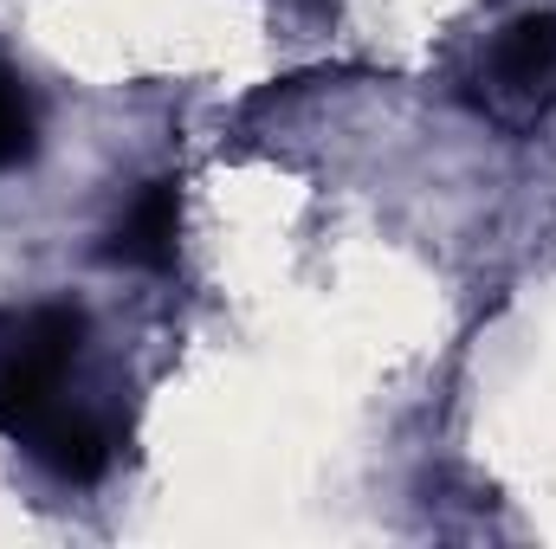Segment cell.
I'll list each match as a JSON object with an SVG mask.
<instances>
[{"instance_id":"obj_1","label":"cell","mask_w":556,"mask_h":549,"mask_svg":"<svg viewBox=\"0 0 556 549\" xmlns=\"http://www.w3.org/2000/svg\"><path fill=\"white\" fill-rule=\"evenodd\" d=\"M85 349V310L33 304L0 330V433H26L46 408H59L65 375Z\"/></svg>"},{"instance_id":"obj_2","label":"cell","mask_w":556,"mask_h":549,"mask_svg":"<svg viewBox=\"0 0 556 549\" xmlns=\"http://www.w3.org/2000/svg\"><path fill=\"white\" fill-rule=\"evenodd\" d=\"M556 78V13H525L498 33L492 59H485V85L498 104L531 111Z\"/></svg>"},{"instance_id":"obj_3","label":"cell","mask_w":556,"mask_h":549,"mask_svg":"<svg viewBox=\"0 0 556 549\" xmlns=\"http://www.w3.org/2000/svg\"><path fill=\"white\" fill-rule=\"evenodd\" d=\"M13 446H26V459L46 465L59 485H91V478H104V465H111L104 426H98L91 413H72L65 401L46 408L26 433H13Z\"/></svg>"},{"instance_id":"obj_4","label":"cell","mask_w":556,"mask_h":549,"mask_svg":"<svg viewBox=\"0 0 556 549\" xmlns=\"http://www.w3.org/2000/svg\"><path fill=\"white\" fill-rule=\"evenodd\" d=\"M104 253L117 266H137V272H168L175 253H181V188L175 181H142L137 201L117 214Z\"/></svg>"},{"instance_id":"obj_5","label":"cell","mask_w":556,"mask_h":549,"mask_svg":"<svg viewBox=\"0 0 556 549\" xmlns=\"http://www.w3.org/2000/svg\"><path fill=\"white\" fill-rule=\"evenodd\" d=\"M33 155V111H26V91L0 72V168H20Z\"/></svg>"}]
</instances>
